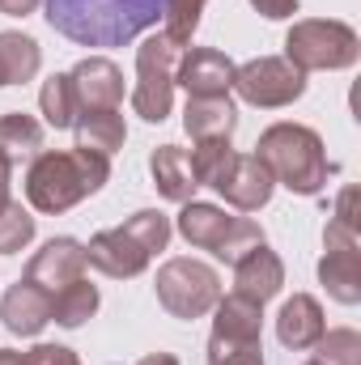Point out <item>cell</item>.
Here are the masks:
<instances>
[{
    "label": "cell",
    "instance_id": "6da1fadb",
    "mask_svg": "<svg viewBox=\"0 0 361 365\" xmlns=\"http://www.w3.org/2000/svg\"><path fill=\"white\" fill-rule=\"evenodd\" d=\"M166 0H43L47 26L77 47H123L158 26Z\"/></svg>",
    "mask_w": 361,
    "mask_h": 365
},
{
    "label": "cell",
    "instance_id": "7a4b0ae2",
    "mask_svg": "<svg viewBox=\"0 0 361 365\" xmlns=\"http://www.w3.org/2000/svg\"><path fill=\"white\" fill-rule=\"evenodd\" d=\"M111 179V158L93 153V149H43L39 158H30L26 170V200L34 212L60 217L73 204H81L86 195H98Z\"/></svg>",
    "mask_w": 361,
    "mask_h": 365
},
{
    "label": "cell",
    "instance_id": "3957f363",
    "mask_svg": "<svg viewBox=\"0 0 361 365\" xmlns=\"http://www.w3.org/2000/svg\"><path fill=\"white\" fill-rule=\"evenodd\" d=\"M255 158L272 170V179L293 195H319L332 179L327 149L315 128L306 123H272L255 145Z\"/></svg>",
    "mask_w": 361,
    "mask_h": 365
},
{
    "label": "cell",
    "instance_id": "277c9868",
    "mask_svg": "<svg viewBox=\"0 0 361 365\" xmlns=\"http://www.w3.org/2000/svg\"><path fill=\"white\" fill-rule=\"evenodd\" d=\"M361 56V38L353 26L332 21V17H306L293 21L285 34V60L298 73H340L353 68Z\"/></svg>",
    "mask_w": 361,
    "mask_h": 365
},
{
    "label": "cell",
    "instance_id": "5b68a950",
    "mask_svg": "<svg viewBox=\"0 0 361 365\" xmlns=\"http://www.w3.org/2000/svg\"><path fill=\"white\" fill-rule=\"evenodd\" d=\"M183 47L166 34H153L136 47V86H132V110L145 123H162L175 106V68Z\"/></svg>",
    "mask_w": 361,
    "mask_h": 365
},
{
    "label": "cell",
    "instance_id": "8992f818",
    "mask_svg": "<svg viewBox=\"0 0 361 365\" xmlns=\"http://www.w3.org/2000/svg\"><path fill=\"white\" fill-rule=\"evenodd\" d=\"M153 289H158V302H162V310L171 319L191 323V319H204L217 306L221 276L213 272L208 264H200V259H166L158 268Z\"/></svg>",
    "mask_w": 361,
    "mask_h": 365
},
{
    "label": "cell",
    "instance_id": "52a82bcc",
    "mask_svg": "<svg viewBox=\"0 0 361 365\" xmlns=\"http://www.w3.org/2000/svg\"><path fill=\"white\" fill-rule=\"evenodd\" d=\"M230 90H238V98L247 106L280 110V106H289V102H298L306 93V73H298L285 56H255V60L234 68Z\"/></svg>",
    "mask_w": 361,
    "mask_h": 365
},
{
    "label": "cell",
    "instance_id": "ba28073f",
    "mask_svg": "<svg viewBox=\"0 0 361 365\" xmlns=\"http://www.w3.org/2000/svg\"><path fill=\"white\" fill-rule=\"evenodd\" d=\"M357 247H361V230L327 221V230H323V259H319V284L340 306H357L361 302V251Z\"/></svg>",
    "mask_w": 361,
    "mask_h": 365
},
{
    "label": "cell",
    "instance_id": "9c48e42d",
    "mask_svg": "<svg viewBox=\"0 0 361 365\" xmlns=\"http://www.w3.org/2000/svg\"><path fill=\"white\" fill-rule=\"evenodd\" d=\"M213 191H217L225 204H234L238 212H255V208H264L272 200L276 179H272V170L255 158V153H230L225 166H221L217 179H213Z\"/></svg>",
    "mask_w": 361,
    "mask_h": 365
},
{
    "label": "cell",
    "instance_id": "30bf717a",
    "mask_svg": "<svg viewBox=\"0 0 361 365\" xmlns=\"http://www.w3.org/2000/svg\"><path fill=\"white\" fill-rule=\"evenodd\" d=\"M175 86L187 90V98H230L234 86V60L217 47H183Z\"/></svg>",
    "mask_w": 361,
    "mask_h": 365
},
{
    "label": "cell",
    "instance_id": "8fae6325",
    "mask_svg": "<svg viewBox=\"0 0 361 365\" xmlns=\"http://www.w3.org/2000/svg\"><path fill=\"white\" fill-rule=\"evenodd\" d=\"M86 268H90V264H86V242H77V238H51V242H43V247L30 255L26 280L39 284L43 293H60L64 284L81 280Z\"/></svg>",
    "mask_w": 361,
    "mask_h": 365
},
{
    "label": "cell",
    "instance_id": "7c38bea8",
    "mask_svg": "<svg viewBox=\"0 0 361 365\" xmlns=\"http://www.w3.org/2000/svg\"><path fill=\"white\" fill-rule=\"evenodd\" d=\"M149 259H153V255H149L123 225L93 234L90 247H86V264L98 268L102 276H111V280H132V276H141L149 268Z\"/></svg>",
    "mask_w": 361,
    "mask_h": 365
},
{
    "label": "cell",
    "instance_id": "4fadbf2b",
    "mask_svg": "<svg viewBox=\"0 0 361 365\" xmlns=\"http://www.w3.org/2000/svg\"><path fill=\"white\" fill-rule=\"evenodd\" d=\"M68 77H73L81 115H86V110H119V106H123V73H119L115 60H106V56H86Z\"/></svg>",
    "mask_w": 361,
    "mask_h": 365
},
{
    "label": "cell",
    "instance_id": "5bb4252c",
    "mask_svg": "<svg viewBox=\"0 0 361 365\" xmlns=\"http://www.w3.org/2000/svg\"><path fill=\"white\" fill-rule=\"evenodd\" d=\"M0 323H4V331H13V336H21V340L39 336V331L51 323V293H43V289L30 284V280L9 284L4 297H0Z\"/></svg>",
    "mask_w": 361,
    "mask_h": 365
},
{
    "label": "cell",
    "instance_id": "9a60e30c",
    "mask_svg": "<svg viewBox=\"0 0 361 365\" xmlns=\"http://www.w3.org/2000/svg\"><path fill=\"white\" fill-rule=\"evenodd\" d=\"M280 289H285V264H280L276 251H268V242L255 247L251 255H243V259L234 264V293H238V297L264 306V302H272Z\"/></svg>",
    "mask_w": 361,
    "mask_h": 365
},
{
    "label": "cell",
    "instance_id": "2e32d148",
    "mask_svg": "<svg viewBox=\"0 0 361 365\" xmlns=\"http://www.w3.org/2000/svg\"><path fill=\"white\" fill-rule=\"evenodd\" d=\"M323 331H327L323 306H319V297H310V293H293V297L280 306V314H276V340H280L285 349H293V353L315 349Z\"/></svg>",
    "mask_w": 361,
    "mask_h": 365
},
{
    "label": "cell",
    "instance_id": "e0dca14e",
    "mask_svg": "<svg viewBox=\"0 0 361 365\" xmlns=\"http://www.w3.org/2000/svg\"><path fill=\"white\" fill-rule=\"evenodd\" d=\"M149 175H153V187L158 195H166L171 204H187L195 195V175H191V162H187V149L179 145H158L149 153Z\"/></svg>",
    "mask_w": 361,
    "mask_h": 365
},
{
    "label": "cell",
    "instance_id": "ac0fdd59",
    "mask_svg": "<svg viewBox=\"0 0 361 365\" xmlns=\"http://www.w3.org/2000/svg\"><path fill=\"white\" fill-rule=\"evenodd\" d=\"M183 128L191 140H230L238 128V110L230 98H187Z\"/></svg>",
    "mask_w": 361,
    "mask_h": 365
},
{
    "label": "cell",
    "instance_id": "d6986e66",
    "mask_svg": "<svg viewBox=\"0 0 361 365\" xmlns=\"http://www.w3.org/2000/svg\"><path fill=\"white\" fill-rule=\"evenodd\" d=\"M230 221H234V217H230L225 208L187 200L183 212H179V234L191 242V247H200V251H217L221 238H225V230H230Z\"/></svg>",
    "mask_w": 361,
    "mask_h": 365
},
{
    "label": "cell",
    "instance_id": "ffe728a7",
    "mask_svg": "<svg viewBox=\"0 0 361 365\" xmlns=\"http://www.w3.org/2000/svg\"><path fill=\"white\" fill-rule=\"evenodd\" d=\"M77 145L81 149H93V153H119L123 149V140H128V123H123V115L119 110H86V115H77Z\"/></svg>",
    "mask_w": 361,
    "mask_h": 365
},
{
    "label": "cell",
    "instance_id": "44dd1931",
    "mask_svg": "<svg viewBox=\"0 0 361 365\" xmlns=\"http://www.w3.org/2000/svg\"><path fill=\"white\" fill-rule=\"evenodd\" d=\"M98 302H102V297H98V284H90V280L81 276V280L64 284L60 293H51V323L77 331V327H86L93 314H98Z\"/></svg>",
    "mask_w": 361,
    "mask_h": 365
},
{
    "label": "cell",
    "instance_id": "7402d4cb",
    "mask_svg": "<svg viewBox=\"0 0 361 365\" xmlns=\"http://www.w3.org/2000/svg\"><path fill=\"white\" fill-rule=\"evenodd\" d=\"M39 110H43V123L56 128V132H68V128L77 123L81 106H77V90H73V77H68V73H56V77L43 81V90H39Z\"/></svg>",
    "mask_w": 361,
    "mask_h": 365
},
{
    "label": "cell",
    "instance_id": "603a6c76",
    "mask_svg": "<svg viewBox=\"0 0 361 365\" xmlns=\"http://www.w3.org/2000/svg\"><path fill=\"white\" fill-rule=\"evenodd\" d=\"M0 64H4L9 86H26V81H34V73H39V64H43V51H39V43H34L30 34H21V30H0Z\"/></svg>",
    "mask_w": 361,
    "mask_h": 365
},
{
    "label": "cell",
    "instance_id": "cb8c5ba5",
    "mask_svg": "<svg viewBox=\"0 0 361 365\" xmlns=\"http://www.w3.org/2000/svg\"><path fill=\"white\" fill-rule=\"evenodd\" d=\"M0 149L13 158V166L21 158H39L43 153V123L26 110H9L0 115Z\"/></svg>",
    "mask_w": 361,
    "mask_h": 365
},
{
    "label": "cell",
    "instance_id": "d4e9b609",
    "mask_svg": "<svg viewBox=\"0 0 361 365\" xmlns=\"http://www.w3.org/2000/svg\"><path fill=\"white\" fill-rule=\"evenodd\" d=\"M123 230L149 251V255H158V251H166V242H171V217L166 212H158V208H141V212H132L128 221H123Z\"/></svg>",
    "mask_w": 361,
    "mask_h": 365
},
{
    "label": "cell",
    "instance_id": "484cf974",
    "mask_svg": "<svg viewBox=\"0 0 361 365\" xmlns=\"http://www.w3.org/2000/svg\"><path fill=\"white\" fill-rule=\"evenodd\" d=\"M268 238H264V230L251 221V217H234L230 221V230H225V238H221V247L213 251L221 264H238L243 255H251L255 247H264Z\"/></svg>",
    "mask_w": 361,
    "mask_h": 365
},
{
    "label": "cell",
    "instance_id": "4316f807",
    "mask_svg": "<svg viewBox=\"0 0 361 365\" xmlns=\"http://www.w3.org/2000/svg\"><path fill=\"white\" fill-rule=\"evenodd\" d=\"M30 242H34V217H30V208L9 200L4 212H0V255H17Z\"/></svg>",
    "mask_w": 361,
    "mask_h": 365
},
{
    "label": "cell",
    "instance_id": "83f0119b",
    "mask_svg": "<svg viewBox=\"0 0 361 365\" xmlns=\"http://www.w3.org/2000/svg\"><path fill=\"white\" fill-rule=\"evenodd\" d=\"M208 0H166L162 4V21H166V38H175L179 47L191 43V34L200 30V13H204Z\"/></svg>",
    "mask_w": 361,
    "mask_h": 365
},
{
    "label": "cell",
    "instance_id": "f1b7e54d",
    "mask_svg": "<svg viewBox=\"0 0 361 365\" xmlns=\"http://www.w3.org/2000/svg\"><path fill=\"white\" fill-rule=\"evenodd\" d=\"M315 349H319L315 361H323V365H361V336L353 327H332V331H323Z\"/></svg>",
    "mask_w": 361,
    "mask_h": 365
},
{
    "label": "cell",
    "instance_id": "f546056e",
    "mask_svg": "<svg viewBox=\"0 0 361 365\" xmlns=\"http://www.w3.org/2000/svg\"><path fill=\"white\" fill-rule=\"evenodd\" d=\"M230 153H234V145H230V140H195V149L187 153L195 182H200V187H213L217 170L225 166V158H230Z\"/></svg>",
    "mask_w": 361,
    "mask_h": 365
},
{
    "label": "cell",
    "instance_id": "4dcf8cb0",
    "mask_svg": "<svg viewBox=\"0 0 361 365\" xmlns=\"http://www.w3.org/2000/svg\"><path fill=\"white\" fill-rule=\"evenodd\" d=\"M208 365H264V349H260V340L208 336Z\"/></svg>",
    "mask_w": 361,
    "mask_h": 365
},
{
    "label": "cell",
    "instance_id": "1f68e13d",
    "mask_svg": "<svg viewBox=\"0 0 361 365\" xmlns=\"http://www.w3.org/2000/svg\"><path fill=\"white\" fill-rule=\"evenodd\" d=\"M26 365H81V357L64 344H34L30 353H21Z\"/></svg>",
    "mask_w": 361,
    "mask_h": 365
},
{
    "label": "cell",
    "instance_id": "d6a6232c",
    "mask_svg": "<svg viewBox=\"0 0 361 365\" xmlns=\"http://www.w3.org/2000/svg\"><path fill=\"white\" fill-rule=\"evenodd\" d=\"M332 221H340V225H349V230H361V221H357V187H345V191H340Z\"/></svg>",
    "mask_w": 361,
    "mask_h": 365
},
{
    "label": "cell",
    "instance_id": "836d02e7",
    "mask_svg": "<svg viewBox=\"0 0 361 365\" xmlns=\"http://www.w3.org/2000/svg\"><path fill=\"white\" fill-rule=\"evenodd\" d=\"M251 9H255V13H264L268 21H285V17H293V13H298V0H251Z\"/></svg>",
    "mask_w": 361,
    "mask_h": 365
},
{
    "label": "cell",
    "instance_id": "e575fe53",
    "mask_svg": "<svg viewBox=\"0 0 361 365\" xmlns=\"http://www.w3.org/2000/svg\"><path fill=\"white\" fill-rule=\"evenodd\" d=\"M9 187H13V158L0 149V212H4V204H9Z\"/></svg>",
    "mask_w": 361,
    "mask_h": 365
},
{
    "label": "cell",
    "instance_id": "d590c367",
    "mask_svg": "<svg viewBox=\"0 0 361 365\" xmlns=\"http://www.w3.org/2000/svg\"><path fill=\"white\" fill-rule=\"evenodd\" d=\"M43 0H0V13H9V17H26V13H34Z\"/></svg>",
    "mask_w": 361,
    "mask_h": 365
},
{
    "label": "cell",
    "instance_id": "8d00e7d4",
    "mask_svg": "<svg viewBox=\"0 0 361 365\" xmlns=\"http://www.w3.org/2000/svg\"><path fill=\"white\" fill-rule=\"evenodd\" d=\"M136 365H179V357L175 353H149V357H141Z\"/></svg>",
    "mask_w": 361,
    "mask_h": 365
},
{
    "label": "cell",
    "instance_id": "74e56055",
    "mask_svg": "<svg viewBox=\"0 0 361 365\" xmlns=\"http://www.w3.org/2000/svg\"><path fill=\"white\" fill-rule=\"evenodd\" d=\"M0 365H26V357L13 353V349H0Z\"/></svg>",
    "mask_w": 361,
    "mask_h": 365
},
{
    "label": "cell",
    "instance_id": "f35d334b",
    "mask_svg": "<svg viewBox=\"0 0 361 365\" xmlns=\"http://www.w3.org/2000/svg\"><path fill=\"white\" fill-rule=\"evenodd\" d=\"M4 86H9V77H4V64H0V90H4Z\"/></svg>",
    "mask_w": 361,
    "mask_h": 365
},
{
    "label": "cell",
    "instance_id": "ab89813d",
    "mask_svg": "<svg viewBox=\"0 0 361 365\" xmlns=\"http://www.w3.org/2000/svg\"><path fill=\"white\" fill-rule=\"evenodd\" d=\"M306 365H323V361H306Z\"/></svg>",
    "mask_w": 361,
    "mask_h": 365
}]
</instances>
